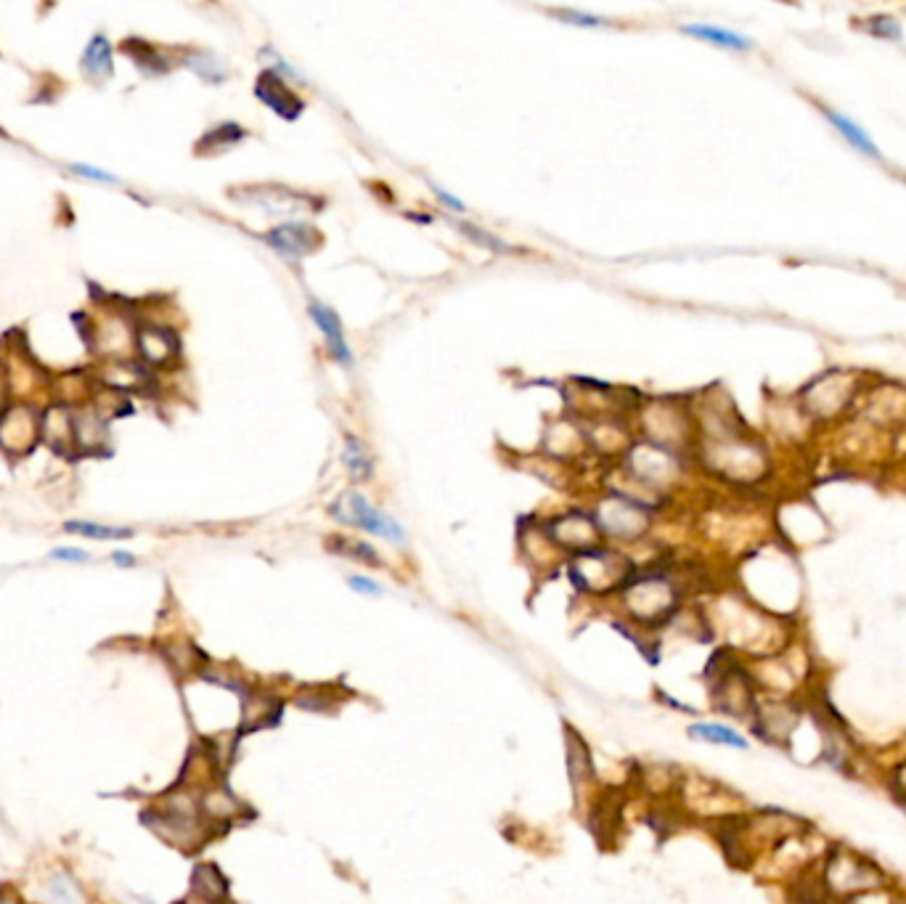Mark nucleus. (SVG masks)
Wrapping results in <instances>:
<instances>
[{
	"instance_id": "obj_26",
	"label": "nucleus",
	"mask_w": 906,
	"mask_h": 904,
	"mask_svg": "<svg viewBox=\"0 0 906 904\" xmlns=\"http://www.w3.org/2000/svg\"><path fill=\"white\" fill-rule=\"evenodd\" d=\"M432 191H435V194H438V199H440V202H443V205H448V207H451V210H456V213H464V210H467V207H464V202H459V199H456V197H451V194H448V191L440 189V186H432Z\"/></svg>"
},
{
	"instance_id": "obj_16",
	"label": "nucleus",
	"mask_w": 906,
	"mask_h": 904,
	"mask_svg": "<svg viewBox=\"0 0 906 904\" xmlns=\"http://www.w3.org/2000/svg\"><path fill=\"white\" fill-rule=\"evenodd\" d=\"M189 67L194 69L197 75H202L207 83H223V80H226V69H223V64L210 54H191Z\"/></svg>"
},
{
	"instance_id": "obj_6",
	"label": "nucleus",
	"mask_w": 906,
	"mask_h": 904,
	"mask_svg": "<svg viewBox=\"0 0 906 904\" xmlns=\"http://www.w3.org/2000/svg\"><path fill=\"white\" fill-rule=\"evenodd\" d=\"M136 345L138 350H141L144 361H149V364L154 366H162L167 364V361H173V358L178 356V348H181L175 332H170V329L165 327H144L138 332Z\"/></svg>"
},
{
	"instance_id": "obj_19",
	"label": "nucleus",
	"mask_w": 906,
	"mask_h": 904,
	"mask_svg": "<svg viewBox=\"0 0 906 904\" xmlns=\"http://www.w3.org/2000/svg\"><path fill=\"white\" fill-rule=\"evenodd\" d=\"M345 464H348V470L353 472V475H355V478H358V480L369 478V475H371V462H369V459H366V454H363V449H361V446H358V441H355V438H348V451H345Z\"/></svg>"
},
{
	"instance_id": "obj_7",
	"label": "nucleus",
	"mask_w": 906,
	"mask_h": 904,
	"mask_svg": "<svg viewBox=\"0 0 906 904\" xmlns=\"http://www.w3.org/2000/svg\"><path fill=\"white\" fill-rule=\"evenodd\" d=\"M822 114L827 117V120H830L832 128L838 130L840 136L846 138L848 144L854 146L856 152L867 154V157H872V160H880V157H883V154H880V146H877L875 141L869 138L867 130L861 128V125H856L851 117L835 112V109H830V107H822Z\"/></svg>"
},
{
	"instance_id": "obj_18",
	"label": "nucleus",
	"mask_w": 906,
	"mask_h": 904,
	"mask_svg": "<svg viewBox=\"0 0 906 904\" xmlns=\"http://www.w3.org/2000/svg\"><path fill=\"white\" fill-rule=\"evenodd\" d=\"M239 138H244V128L239 125H223V128H215L207 133V138L202 141V149H226V146L236 144Z\"/></svg>"
},
{
	"instance_id": "obj_4",
	"label": "nucleus",
	"mask_w": 906,
	"mask_h": 904,
	"mask_svg": "<svg viewBox=\"0 0 906 904\" xmlns=\"http://www.w3.org/2000/svg\"><path fill=\"white\" fill-rule=\"evenodd\" d=\"M257 99L268 104L273 112L279 114V117H287V120H297L302 112V101L300 96L289 91V85L284 83V77L276 72V69H265L263 75L257 77Z\"/></svg>"
},
{
	"instance_id": "obj_25",
	"label": "nucleus",
	"mask_w": 906,
	"mask_h": 904,
	"mask_svg": "<svg viewBox=\"0 0 906 904\" xmlns=\"http://www.w3.org/2000/svg\"><path fill=\"white\" fill-rule=\"evenodd\" d=\"M350 586H353L355 592H361V594H382V586L374 584V581H371V578L350 576Z\"/></svg>"
},
{
	"instance_id": "obj_23",
	"label": "nucleus",
	"mask_w": 906,
	"mask_h": 904,
	"mask_svg": "<svg viewBox=\"0 0 906 904\" xmlns=\"http://www.w3.org/2000/svg\"><path fill=\"white\" fill-rule=\"evenodd\" d=\"M51 557L53 560H64V563H88V560H91V555L83 552V549H69V547L53 549Z\"/></svg>"
},
{
	"instance_id": "obj_10",
	"label": "nucleus",
	"mask_w": 906,
	"mask_h": 904,
	"mask_svg": "<svg viewBox=\"0 0 906 904\" xmlns=\"http://www.w3.org/2000/svg\"><path fill=\"white\" fill-rule=\"evenodd\" d=\"M83 69H85V75L96 77V80H104V77L112 75V69H114L112 46H109V40H106L104 35H96V38L85 46Z\"/></svg>"
},
{
	"instance_id": "obj_22",
	"label": "nucleus",
	"mask_w": 906,
	"mask_h": 904,
	"mask_svg": "<svg viewBox=\"0 0 906 904\" xmlns=\"http://www.w3.org/2000/svg\"><path fill=\"white\" fill-rule=\"evenodd\" d=\"M554 16L567 24H575V27H602V24H607L604 19H599V16L581 14V11H557Z\"/></svg>"
},
{
	"instance_id": "obj_20",
	"label": "nucleus",
	"mask_w": 906,
	"mask_h": 904,
	"mask_svg": "<svg viewBox=\"0 0 906 904\" xmlns=\"http://www.w3.org/2000/svg\"><path fill=\"white\" fill-rule=\"evenodd\" d=\"M128 54L133 56V61H136L138 67L144 69H149V72H167V64L165 61H162V56L157 54V51H154V48L151 46H144V43H141V48H138V51H133V48L128 46Z\"/></svg>"
},
{
	"instance_id": "obj_17",
	"label": "nucleus",
	"mask_w": 906,
	"mask_h": 904,
	"mask_svg": "<svg viewBox=\"0 0 906 904\" xmlns=\"http://www.w3.org/2000/svg\"><path fill=\"white\" fill-rule=\"evenodd\" d=\"M456 226H459L461 231H464V234H467L469 239H472V242L480 244V247H485V250H491V252H514V247H509L506 242H501L499 236L488 234V231H483V228L469 226V223H456Z\"/></svg>"
},
{
	"instance_id": "obj_13",
	"label": "nucleus",
	"mask_w": 906,
	"mask_h": 904,
	"mask_svg": "<svg viewBox=\"0 0 906 904\" xmlns=\"http://www.w3.org/2000/svg\"><path fill=\"white\" fill-rule=\"evenodd\" d=\"M67 533H77V536H88V539H128L133 536L130 528H114V525H101V523H85V520H69L64 525Z\"/></svg>"
},
{
	"instance_id": "obj_24",
	"label": "nucleus",
	"mask_w": 906,
	"mask_h": 904,
	"mask_svg": "<svg viewBox=\"0 0 906 904\" xmlns=\"http://www.w3.org/2000/svg\"><path fill=\"white\" fill-rule=\"evenodd\" d=\"M72 170H75L77 175H83V178H91V181H99V183H117V178H114L112 173H104V170L91 168V165H72Z\"/></svg>"
},
{
	"instance_id": "obj_3",
	"label": "nucleus",
	"mask_w": 906,
	"mask_h": 904,
	"mask_svg": "<svg viewBox=\"0 0 906 904\" xmlns=\"http://www.w3.org/2000/svg\"><path fill=\"white\" fill-rule=\"evenodd\" d=\"M40 438V417L27 406L11 409L0 417V443L11 451H27Z\"/></svg>"
},
{
	"instance_id": "obj_9",
	"label": "nucleus",
	"mask_w": 906,
	"mask_h": 904,
	"mask_svg": "<svg viewBox=\"0 0 906 904\" xmlns=\"http://www.w3.org/2000/svg\"><path fill=\"white\" fill-rule=\"evenodd\" d=\"M40 438L61 449L64 443L75 438V417H69L67 409H51L40 417Z\"/></svg>"
},
{
	"instance_id": "obj_27",
	"label": "nucleus",
	"mask_w": 906,
	"mask_h": 904,
	"mask_svg": "<svg viewBox=\"0 0 906 904\" xmlns=\"http://www.w3.org/2000/svg\"><path fill=\"white\" fill-rule=\"evenodd\" d=\"M112 560L117 565H122V568H133V565H136V557L130 555V552H122V549H117V552H114Z\"/></svg>"
},
{
	"instance_id": "obj_5",
	"label": "nucleus",
	"mask_w": 906,
	"mask_h": 904,
	"mask_svg": "<svg viewBox=\"0 0 906 904\" xmlns=\"http://www.w3.org/2000/svg\"><path fill=\"white\" fill-rule=\"evenodd\" d=\"M310 319L316 321V327L321 329L329 353H332L342 366H353V356H350L348 342H345V335H342L340 316H337L332 308H326V305L313 300V303H310Z\"/></svg>"
},
{
	"instance_id": "obj_15",
	"label": "nucleus",
	"mask_w": 906,
	"mask_h": 904,
	"mask_svg": "<svg viewBox=\"0 0 906 904\" xmlns=\"http://www.w3.org/2000/svg\"><path fill=\"white\" fill-rule=\"evenodd\" d=\"M864 30H867L869 35H875V38H883V40H901V35H904V32H901L899 19H896V16H888V14L869 16L867 22H864Z\"/></svg>"
},
{
	"instance_id": "obj_14",
	"label": "nucleus",
	"mask_w": 906,
	"mask_h": 904,
	"mask_svg": "<svg viewBox=\"0 0 906 904\" xmlns=\"http://www.w3.org/2000/svg\"><path fill=\"white\" fill-rule=\"evenodd\" d=\"M104 433H106L104 419H101L99 414L85 411V414H80V417L75 419V438L83 449H91V446L104 441Z\"/></svg>"
},
{
	"instance_id": "obj_2",
	"label": "nucleus",
	"mask_w": 906,
	"mask_h": 904,
	"mask_svg": "<svg viewBox=\"0 0 906 904\" xmlns=\"http://www.w3.org/2000/svg\"><path fill=\"white\" fill-rule=\"evenodd\" d=\"M273 250L287 258H305L321 247V234L308 223H281L263 236Z\"/></svg>"
},
{
	"instance_id": "obj_1",
	"label": "nucleus",
	"mask_w": 906,
	"mask_h": 904,
	"mask_svg": "<svg viewBox=\"0 0 906 904\" xmlns=\"http://www.w3.org/2000/svg\"><path fill=\"white\" fill-rule=\"evenodd\" d=\"M334 515L342 517L345 523L358 525L363 531L374 533V536H382V539L390 541H401L403 539V528L395 523L393 517H387L385 512H379L377 507H371L361 494H348L340 502V507H334Z\"/></svg>"
},
{
	"instance_id": "obj_8",
	"label": "nucleus",
	"mask_w": 906,
	"mask_h": 904,
	"mask_svg": "<svg viewBox=\"0 0 906 904\" xmlns=\"http://www.w3.org/2000/svg\"><path fill=\"white\" fill-rule=\"evenodd\" d=\"M681 32L692 35L697 40H708V43H713L718 48H732V51H750L753 48V40L750 38H745L740 32L713 27V24H687V27H681Z\"/></svg>"
},
{
	"instance_id": "obj_21",
	"label": "nucleus",
	"mask_w": 906,
	"mask_h": 904,
	"mask_svg": "<svg viewBox=\"0 0 906 904\" xmlns=\"http://www.w3.org/2000/svg\"><path fill=\"white\" fill-rule=\"evenodd\" d=\"M48 891H51L53 899H61V902H77V899L83 897L80 891H77V883L67 875H56L51 883H48Z\"/></svg>"
},
{
	"instance_id": "obj_11",
	"label": "nucleus",
	"mask_w": 906,
	"mask_h": 904,
	"mask_svg": "<svg viewBox=\"0 0 906 904\" xmlns=\"http://www.w3.org/2000/svg\"><path fill=\"white\" fill-rule=\"evenodd\" d=\"M255 197L273 199V205H265V210L273 215H292V213H300L302 207H308V197H305V194L281 189V186H273V189H257Z\"/></svg>"
},
{
	"instance_id": "obj_12",
	"label": "nucleus",
	"mask_w": 906,
	"mask_h": 904,
	"mask_svg": "<svg viewBox=\"0 0 906 904\" xmlns=\"http://www.w3.org/2000/svg\"><path fill=\"white\" fill-rule=\"evenodd\" d=\"M689 735L697 737V740H708V743L729 745V748L748 751V740H745L740 732L724 727V724H692V727H689Z\"/></svg>"
}]
</instances>
